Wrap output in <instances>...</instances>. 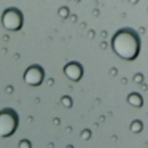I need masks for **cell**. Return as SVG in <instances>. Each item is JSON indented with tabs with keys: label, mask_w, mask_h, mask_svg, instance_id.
<instances>
[{
	"label": "cell",
	"mask_w": 148,
	"mask_h": 148,
	"mask_svg": "<svg viewBox=\"0 0 148 148\" xmlns=\"http://www.w3.org/2000/svg\"><path fill=\"white\" fill-rule=\"evenodd\" d=\"M113 51L126 61H134L140 53V38L132 29H121L112 40Z\"/></svg>",
	"instance_id": "cell-1"
},
{
	"label": "cell",
	"mask_w": 148,
	"mask_h": 148,
	"mask_svg": "<svg viewBox=\"0 0 148 148\" xmlns=\"http://www.w3.org/2000/svg\"><path fill=\"white\" fill-rule=\"evenodd\" d=\"M16 126H18V118L14 113L8 112V110L0 113V135L8 137L16 129Z\"/></svg>",
	"instance_id": "cell-2"
},
{
	"label": "cell",
	"mask_w": 148,
	"mask_h": 148,
	"mask_svg": "<svg viewBox=\"0 0 148 148\" xmlns=\"http://www.w3.org/2000/svg\"><path fill=\"white\" fill-rule=\"evenodd\" d=\"M26 81L29 84H32V86H37L38 83H42L43 80V70L40 67H32L29 69V70L26 72Z\"/></svg>",
	"instance_id": "cell-3"
},
{
	"label": "cell",
	"mask_w": 148,
	"mask_h": 148,
	"mask_svg": "<svg viewBox=\"0 0 148 148\" xmlns=\"http://www.w3.org/2000/svg\"><path fill=\"white\" fill-rule=\"evenodd\" d=\"M2 21H3L5 27H8V29H19L23 18H21L19 11L14 14V18H10V13H8V11H5V14H3V18H2Z\"/></svg>",
	"instance_id": "cell-4"
}]
</instances>
